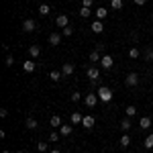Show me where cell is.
Instances as JSON below:
<instances>
[{
	"mask_svg": "<svg viewBox=\"0 0 153 153\" xmlns=\"http://www.w3.org/2000/svg\"><path fill=\"white\" fill-rule=\"evenodd\" d=\"M106 16H108V10H106L104 6H100V8H96V19H98V21H104Z\"/></svg>",
	"mask_w": 153,
	"mask_h": 153,
	"instance_id": "11",
	"label": "cell"
},
{
	"mask_svg": "<svg viewBox=\"0 0 153 153\" xmlns=\"http://www.w3.org/2000/svg\"><path fill=\"white\" fill-rule=\"evenodd\" d=\"M82 6H88V8H92V0H82Z\"/></svg>",
	"mask_w": 153,
	"mask_h": 153,
	"instance_id": "36",
	"label": "cell"
},
{
	"mask_svg": "<svg viewBox=\"0 0 153 153\" xmlns=\"http://www.w3.org/2000/svg\"><path fill=\"white\" fill-rule=\"evenodd\" d=\"M90 29H92V31H94L96 35H98V33H102V31H104V25H102V21H94Z\"/></svg>",
	"mask_w": 153,
	"mask_h": 153,
	"instance_id": "12",
	"label": "cell"
},
{
	"mask_svg": "<svg viewBox=\"0 0 153 153\" xmlns=\"http://www.w3.org/2000/svg\"><path fill=\"white\" fill-rule=\"evenodd\" d=\"M125 84H127V86H137V84H139V76H137L135 71H131L129 76L125 78Z\"/></svg>",
	"mask_w": 153,
	"mask_h": 153,
	"instance_id": "4",
	"label": "cell"
},
{
	"mask_svg": "<svg viewBox=\"0 0 153 153\" xmlns=\"http://www.w3.org/2000/svg\"><path fill=\"white\" fill-rule=\"evenodd\" d=\"M37 151H39V153H45V151H47V143H45V141L37 143Z\"/></svg>",
	"mask_w": 153,
	"mask_h": 153,
	"instance_id": "26",
	"label": "cell"
},
{
	"mask_svg": "<svg viewBox=\"0 0 153 153\" xmlns=\"http://www.w3.org/2000/svg\"><path fill=\"white\" fill-rule=\"evenodd\" d=\"M135 114H137V108H135V106H127V117H135Z\"/></svg>",
	"mask_w": 153,
	"mask_h": 153,
	"instance_id": "29",
	"label": "cell"
},
{
	"mask_svg": "<svg viewBox=\"0 0 153 153\" xmlns=\"http://www.w3.org/2000/svg\"><path fill=\"white\" fill-rule=\"evenodd\" d=\"M129 57H131V59H137V57H139V49L133 47V49L129 51Z\"/></svg>",
	"mask_w": 153,
	"mask_h": 153,
	"instance_id": "31",
	"label": "cell"
},
{
	"mask_svg": "<svg viewBox=\"0 0 153 153\" xmlns=\"http://www.w3.org/2000/svg\"><path fill=\"white\" fill-rule=\"evenodd\" d=\"M55 23H57L59 29H65V27L70 25V19H68V14H59L57 19H55Z\"/></svg>",
	"mask_w": 153,
	"mask_h": 153,
	"instance_id": "5",
	"label": "cell"
},
{
	"mask_svg": "<svg viewBox=\"0 0 153 153\" xmlns=\"http://www.w3.org/2000/svg\"><path fill=\"white\" fill-rule=\"evenodd\" d=\"M145 2H147V0H135V4H137V6H143Z\"/></svg>",
	"mask_w": 153,
	"mask_h": 153,
	"instance_id": "38",
	"label": "cell"
},
{
	"mask_svg": "<svg viewBox=\"0 0 153 153\" xmlns=\"http://www.w3.org/2000/svg\"><path fill=\"white\" fill-rule=\"evenodd\" d=\"M100 51H98V49H94V51H92V53H90V61H100Z\"/></svg>",
	"mask_w": 153,
	"mask_h": 153,
	"instance_id": "25",
	"label": "cell"
},
{
	"mask_svg": "<svg viewBox=\"0 0 153 153\" xmlns=\"http://www.w3.org/2000/svg\"><path fill=\"white\" fill-rule=\"evenodd\" d=\"M139 125H141L143 129H149V127H151V118H149V117H141Z\"/></svg>",
	"mask_w": 153,
	"mask_h": 153,
	"instance_id": "18",
	"label": "cell"
},
{
	"mask_svg": "<svg viewBox=\"0 0 153 153\" xmlns=\"http://www.w3.org/2000/svg\"><path fill=\"white\" fill-rule=\"evenodd\" d=\"M59 43H61V35H59V33H51V35H49V45L55 47V45H59Z\"/></svg>",
	"mask_w": 153,
	"mask_h": 153,
	"instance_id": "10",
	"label": "cell"
},
{
	"mask_svg": "<svg viewBox=\"0 0 153 153\" xmlns=\"http://www.w3.org/2000/svg\"><path fill=\"white\" fill-rule=\"evenodd\" d=\"M57 139H59L57 133H51V135H49V141H57Z\"/></svg>",
	"mask_w": 153,
	"mask_h": 153,
	"instance_id": "35",
	"label": "cell"
},
{
	"mask_svg": "<svg viewBox=\"0 0 153 153\" xmlns=\"http://www.w3.org/2000/svg\"><path fill=\"white\" fill-rule=\"evenodd\" d=\"M151 21H153V12H151Z\"/></svg>",
	"mask_w": 153,
	"mask_h": 153,
	"instance_id": "40",
	"label": "cell"
},
{
	"mask_svg": "<svg viewBox=\"0 0 153 153\" xmlns=\"http://www.w3.org/2000/svg\"><path fill=\"white\" fill-rule=\"evenodd\" d=\"M59 129H61V137H70L71 131H74V127H71V125H61Z\"/></svg>",
	"mask_w": 153,
	"mask_h": 153,
	"instance_id": "14",
	"label": "cell"
},
{
	"mask_svg": "<svg viewBox=\"0 0 153 153\" xmlns=\"http://www.w3.org/2000/svg\"><path fill=\"white\" fill-rule=\"evenodd\" d=\"M70 120H71V125H82L84 117L80 114V112H71V114H70Z\"/></svg>",
	"mask_w": 153,
	"mask_h": 153,
	"instance_id": "9",
	"label": "cell"
},
{
	"mask_svg": "<svg viewBox=\"0 0 153 153\" xmlns=\"http://www.w3.org/2000/svg\"><path fill=\"white\" fill-rule=\"evenodd\" d=\"M88 78H90L92 84H98V80H100V71H98V68H88Z\"/></svg>",
	"mask_w": 153,
	"mask_h": 153,
	"instance_id": "3",
	"label": "cell"
},
{
	"mask_svg": "<svg viewBox=\"0 0 153 153\" xmlns=\"http://www.w3.org/2000/svg\"><path fill=\"white\" fill-rule=\"evenodd\" d=\"M82 125L86 127V129H92V127H94V117H92V114H88V117H84Z\"/></svg>",
	"mask_w": 153,
	"mask_h": 153,
	"instance_id": "13",
	"label": "cell"
},
{
	"mask_svg": "<svg viewBox=\"0 0 153 153\" xmlns=\"http://www.w3.org/2000/svg\"><path fill=\"white\" fill-rule=\"evenodd\" d=\"M49 12H51V8H49L47 4H41V6H39V14H43V16H47Z\"/></svg>",
	"mask_w": 153,
	"mask_h": 153,
	"instance_id": "24",
	"label": "cell"
},
{
	"mask_svg": "<svg viewBox=\"0 0 153 153\" xmlns=\"http://www.w3.org/2000/svg\"><path fill=\"white\" fill-rule=\"evenodd\" d=\"M96 94H98V98H100L102 102H110V100H112V90L106 88V86H100Z\"/></svg>",
	"mask_w": 153,
	"mask_h": 153,
	"instance_id": "1",
	"label": "cell"
},
{
	"mask_svg": "<svg viewBox=\"0 0 153 153\" xmlns=\"http://www.w3.org/2000/svg\"><path fill=\"white\" fill-rule=\"evenodd\" d=\"M112 63H114V59L110 57V55H104V57L100 59V65H102L104 70H110V68H112Z\"/></svg>",
	"mask_w": 153,
	"mask_h": 153,
	"instance_id": "7",
	"label": "cell"
},
{
	"mask_svg": "<svg viewBox=\"0 0 153 153\" xmlns=\"http://www.w3.org/2000/svg\"><path fill=\"white\" fill-rule=\"evenodd\" d=\"M51 153H61V151H59V149H53V151H51Z\"/></svg>",
	"mask_w": 153,
	"mask_h": 153,
	"instance_id": "39",
	"label": "cell"
},
{
	"mask_svg": "<svg viewBox=\"0 0 153 153\" xmlns=\"http://www.w3.org/2000/svg\"><path fill=\"white\" fill-rule=\"evenodd\" d=\"M61 74H63V76H71V74H74V63H71V61H65L63 68H61Z\"/></svg>",
	"mask_w": 153,
	"mask_h": 153,
	"instance_id": "8",
	"label": "cell"
},
{
	"mask_svg": "<svg viewBox=\"0 0 153 153\" xmlns=\"http://www.w3.org/2000/svg\"><path fill=\"white\" fill-rule=\"evenodd\" d=\"M129 145H131V139H129V135L125 133V135L120 137V147H129Z\"/></svg>",
	"mask_w": 153,
	"mask_h": 153,
	"instance_id": "23",
	"label": "cell"
},
{
	"mask_svg": "<svg viewBox=\"0 0 153 153\" xmlns=\"http://www.w3.org/2000/svg\"><path fill=\"white\" fill-rule=\"evenodd\" d=\"M145 59H147V61H153V49H147V51H145Z\"/></svg>",
	"mask_w": 153,
	"mask_h": 153,
	"instance_id": "32",
	"label": "cell"
},
{
	"mask_svg": "<svg viewBox=\"0 0 153 153\" xmlns=\"http://www.w3.org/2000/svg\"><path fill=\"white\" fill-rule=\"evenodd\" d=\"M98 100H100V98H98V94H88L86 98H84L86 106H90V108H92V106H96V102H98Z\"/></svg>",
	"mask_w": 153,
	"mask_h": 153,
	"instance_id": "6",
	"label": "cell"
},
{
	"mask_svg": "<svg viewBox=\"0 0 153 153\" xmlns=\"http://www.w3.org/2000/svg\"><path fill=\"white\" fill-rule=\"evenodd\" d=\"M35 27H37V23L33 21V19H25V21H23V31H25V33H33Z\"/></svg>",
	"mask_w": 153,
	"mask_h": 153,
	"instance_id": "2",
	"label": "cell"
},
{
	"mask_svg": "<svg viewBox=\"0 0 153 153\" xmlns=\"http://www.w3.org/2000/svg\"><path fill=\"white\" fill-rule=\"evenodd\" d=\"M4 63H6V68H12V63H14V59H12V55H8V57H6V61H4Z\"/></svg>",
	"mask_w": 153,
	"mask_h": 153,
	"instance_id": "33",
	"label": "cell"
},
{
	"mask_svg": "<svg viewBox=\"0 0 153 153\" xmlns=\"http://www.w3.org/2000/svg\"><path fill=\"white\" fill-rule=\"evenodd\" d=\"M80 98H82V94H78V92H74V94H71V102H78Z\"/></svg>",
	"mask_w": 153,
	"mask_h": 153,
	"instance_id": "34",
	"label": "cell"
},
{
	"mask_svg": "<svg viewBox=\"0 0 153 153\" xmlns=\"http://www.w3.org/2000/svg\"><path fill=\"white\" fill-rule=\"evenodd\" d=\"M0 117H2V118L8 117V110H6V108H2V110H0Z\"/></svg>",
	"mask_w": 153,
	"mask_h": 153,
	"instance_id": "37",
	"label": "cell"
},
{
	"mask_svg": "<svg viewBox=\"0 0 153 153\" xmlns=\"http://www.w3.org/2000/svg\"><path fill=\"white\" fill-rule=\"evenodd\" d=\"M90 14H92V8H88V6H82V8H80V16H82V19H88Z\"/></svg>",
	"mask_w": 153,
	"mask_h": 153,
	"instance_id": "19",
	"label": "cell"
},
{
	"mask_svg": "<svg viewBox=\"0 0 153 153\" xmlns=\"http://www.w3.org/2000/svg\"><path fill=\"white\" fill-rule=\"evenodd\" d=\"M49 123H51V127H61V118L59 117H51Z\"/></svg>",
	"mask_w": 153,
	"mask_h": 153,
	"instance_id": "28",
	"label": "cell"
},
{
	"mask_svg": "<svg viewBox=\"0 0 153 153\" xmlns=\"http://www.w3.org/2000/svg\"><path fill=\"white\" fill-rule=\"evenodd\" d=\"M143 145H145L147 149H153V133L149 135V137H145V141H143Z\"/></svg>",
	"mask_w": 153,
	"mask_h": 153,
	"instance_id": "21",
	"label": "cell"
},
{
	"mask_svg": "<svg viewBox=\"0 0 153 153\" xmlns=\"http://www.w3.org/2000/svg\"><path fill=\"white\" fill-rule=\"evenodd\" d=\"M61 33H63V35H65V37H70L71 33H74V27H71V25H68L65 29H61Z\"/></svg>",
	"mask_w": 153,
	"mask_h": 153,
	"instance_id": "30",
	"label": "cell"
},
{
	"mask_svg": "<svg viewBox=\"0 0 153 153\" xmlns=\"http://www.w3.org/2000/svg\"><path fill=\"white\" fill-rule=\"evenodd\" d=\"M35 68H37L35 61H25V63H23V70L29 71V74H31V71H35Z\"/></svg>",
	"mask_w": 153,
	"mask_h": 153,
	"instance_id": "17",
	"label": "cell"
},
{
	"mask_svg": "<svg viewBox=\"0 0 153 153\" xmlns=\"http://www.w3.org/2000/svg\"><path fill=\"white\" fill-rule=\"evenodd\" d=\"M29 55H31V57H39V55H41V47H39V45H31V47H29Z\"/></svg>",
	"mask_w": 153,
	"mask_h": 153,
	"instance_id": "15",
	"label": "cell"
},
{
	"mask_svg": "<svg viewBox=\"0 0 153 153\" xmlns=\"http://www.w3.org/2000/svg\"><path fill=\"white\" fill-rule=\"evenodd\" d=\"M25 125H27V129H29V131L37 129V120H35L33 117H27V120H25Z\"/></svg>",
	"mask_w": 153,
	"mask_h": 153,
	"instance_id": "16",
	"label": "cell"
},
{
	"mask_svg": "<svg viewBox=\"0 0 153 153\" xmlns=\"http://www.w3.org/2000/svg\"><path fill=\"white\" fill-rule=\"evenodd\" d=\"M110 6H112L114 10H120V8H123V0H112V2H110Z\"/></svg>",
	"mask_w": 153,
	"mask_h": 153,
	"instance_id": "27",
	"label": "cell"
},
{
	"mask_svg": "<svg viewBox=\"0 0 153 153\" xmlns=\"http://www.w3.org/2000/svg\"><path fill=\"white\" fill-rule=\"evenodd\" d=\"M61 76H63V74H59L57 70H53V71H51V74H49V78H51L53 82H59V80H61Z\"/></svg>",
	"mask_w": 153,
	"mask_h": 153,
	"instance_id": "22",
	"label": "cell"
},
{
	"mask_svg": "<svg viewBox=\"0 0 153 153\" xmlns=\"http://www.w3.org/2000/svg\"><path fill=\"white\" fill-rule=\"evenodd\" d=\"M16 153H25V151H16Z\"/></svg>",
	"mask_w": 153,
	"mask_h": 153,
	"instance_id": "41",
	"label": "cell"
},
{
	"mask_svg": "<svg viewBox=\"0 0 153 153\" xmlns=\"http://www.w3.org/2000/svg\"><path fill=\"white\" fill-rule=\"evenodd\" d=\"M120 129L125 131V133H129V129H131V120H129V117L123 118V123H120Z\"/></svg>",
	"mask_w": 153,
	"mask_h": 153,
	"instance_id": "20",
	"label": "cell"
},
{
	"mask_svg": "<svg viewBox=\"0 0 153 153\" xmlns=\"http://www.w3.org/2000/svg\"><path fill=\"white\" fill-rule=\"evenodd\" d=\"M2 153H8V151H2Z\"/></svg>",
	"mask_w": 153,
	"mask_h": 153,
	"instance_id": "42",
	"label": "cell"
}]
</instances>
